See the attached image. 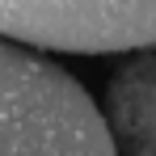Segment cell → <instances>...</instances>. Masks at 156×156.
<instances>
[{
	"mask_svg": "<svg viewBox=\"0 0 156 156\" xmlns=\"http://www.w3.org/2000/svg\"><path fill=\"white\" fill-rule=\"evenodd\" d=\"M105 114L76 76L0 34V156H110Z\"/></svg>",
	"mask_w": 156,
	"mask_h": 156,
	"instance_id": "1",
	"label": "cell"
},
{
	"mask_svg": "<svg viewBox=\"0 0 156 156\" xmlns=\"http://www.w3.org/2000/svg\"><path fill=\"white\" fill-rule=\"evenodd\" d=\"M0 34L38 51L122 55L156 47V0H0Z\"/></svg>",
	"mask_w": 156,
	"mask_h": 156,
	"instance_id": "2",
	"label": "cell"
},
{
	"mask_svg": "<svg viewBox=\"0 0 156 156\" xmlns=\"http://www.w3.org/2000/svg\"><path fill=\"white\" fill-rule=\"evenodd\" d=\"M127 59L110 72L101 114L118 152L156 156V47L122 51Z\"/></svg>",
	"mask_w": 156,
	"mask_h": 156,
	"instance_id": "3",
	"label": "cell"
}]
</instances>
